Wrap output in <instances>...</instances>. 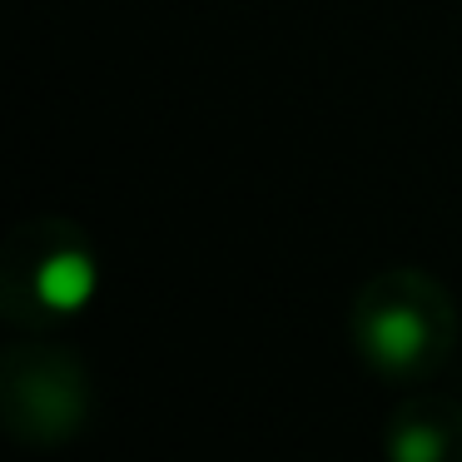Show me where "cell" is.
<instances>
[{
  "label": "cell",
  "instance_id": "cell-1",
  "mask_svg": "<svg viewBox=\"0 0 462 462\" xmlns=\"http://www.w3.org/2000/svg\"><path fill=\"white\" fill-rule=\"evenodd\" d=\"M368 348L378 363H388V368H408V363L422 358V348H428V323H422L418 309H383L373 313L368 323Z\"/></svg>",
  "mask_w": 462,
  "mask_h": 462
},
{
  "label": "cell",
  "instance_id": "cell-2",
  "mask_svg": "<svg viewBox=\"0 0 462 462\" xmlns=\"http://www.w3.org/2000/svg\"><path fill=\"white\" fill-rule=\"evenodd\" d=\"M35 289H41V299L51 303V309L70 313V309H80V303H90L95 263L85 259V254H75V249L51 254V259L41 263V273H35Z\"/></svg>",
  "mask_w": 462,
  "mask_h": 462
},
{
  "label": "cell",
  "instance_id": "cell-3",
  "mask_svg": "<svg viewBox=\"0 0 462 462\" xmlns=\"http://www.w3.org/2000/svg\"><path fill=\"white\" fill-rule=\"evenodd\" d=\"M393 462H442V442L432 428H402L393 438Z\"/></svg>",
  "mask_w": 462,
  "mask_h": 462
}]
</instances>
